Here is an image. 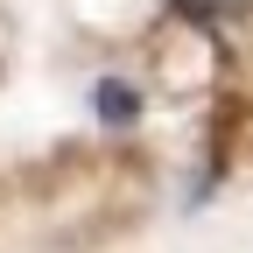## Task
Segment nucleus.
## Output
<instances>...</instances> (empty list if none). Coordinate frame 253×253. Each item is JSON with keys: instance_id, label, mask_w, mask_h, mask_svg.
Wrapping results in <instances>:
<instances>
[{"instance_id": "2", "label": "nucleus", "mask_w": 253, "mask_h": 253, "mask_svg": "<svg viewBox=\"0 0 253 253\" xmlns=\"http://www.w3.org/2000/svg\"><path fill=\"white\" fill-rule=\"evenodd\" d=\"M183 14H197V21H232V14H246L253 0H176Z\"/></svg>"}, {"instance_id": "1", "label": "nucleus", "mask_w": 253, "mask_h": 253, "mask_svg": "<svg viewBox=\"0 0 253 253\" xmlns=\"http://www.w3.org/2000/svg\"><path fill=\"white\" fill-rule=\"evenodd\" d=\"M91 113H99L106 126H134L141 120V84L134 78H99L91 84Z\"/></svg>"}]
</instances>
